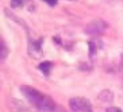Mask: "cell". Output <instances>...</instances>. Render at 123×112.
<instances>
[{"instance_id": "52a82bcc", "label": "cell", "mask_w": 123, "mask_h": 112, "mask_svg": "<svg viewBox=\"0 0 123 112\" xmlns=\"http://www.w3.org/2000/svg\"><path fill=\"white\" fill-rule=\"evenodd\" d=\"M89 54L92 62L95 61L97 56V47L94 42H89Z\"/></svg>"}, {"instance_id": "8fae6325", "label": "cell", "mask_w": 123, "mask_h": 112, "mask_svg": "<svg viewBox=\"0 0 123 112\" xmlns=\"http://www.w3.org/2000/svg\"><path fill=\"white\" fill-rule=\"evenodd\" d=\"M44 2H46V4H48L49 5L51 6H54L57 4V1L58 0H43Z\"/></svg>"}, {"instance_id": "ba28073f", "label": "cell", "mask_w": 123, "mask_h": 112, "mask_svg": "<svg viewBox=\"0 0 123 112\" xmlns=\"http://www.w3.org/2000/svg\"><path fill=\"white\" fill-rule=\"evenodd\" d=\"M8 53H9V51H8L7 46H5L4 41H2V43H1V60L2 61H4L7 57Z\"/></svg>"}, {"instance_id": "8992f818", "label": "cell", "mask_w": 123, "mask_h": 112, "mask_svg": "<svg viewBox=\"0 0 123 112\" xmlns=\"http://www.w3.org/2000/svg\"><path fill=\"white\" fill-rule=\"evenodd\" d=\"M51 67H52V63L49 61H46V62H41V64L39 65L38 68L41 70V72L43 73L44 75H49L50 73V70H51Z\"/></svg>"}, {"instance_id": "6da1fadb", "label": "cell", "mask_w": 123, "mask_h": 112, "mask_svg": "<svg viewBox=\"0 0 123 112\" xmlns=\"http://www.w3.org/2000/svg\"><path fill=\"white\" fill-rule=\"evenodd\" d=\"M19 90L25 98L41 111L53 112L56 110V104L54 100L36 88L29 85H22L19 87Z\"/></svg>"}, {"instance_id": "3957f363", "label": "cell", "mask_w": 123, "mask_h": 112, "mask_svg": "<svg viewBox=\"0 0 123 112\" xmlns=\"http://www.w3.org/2000/svg\"><path fill=\"white\" fill-rule=\"evenodd\" d=\"M107 24L101 19H96L90 21L85 27V33L89 36H99L105 32Z\"/></svg>"}, {"instance_id": "9c48e42d", "label": "cell", "mask_w": 123, "mask_h": 112, "mask_svg": "<svg viewBox=\"0 0 123 112\" xmlns=\"http://www.w3.org/2000/svg\"><path fill=\"white\" fill-rule=\"evenodd\" d=\"M25 0H11V6L14 9L19 8L23 5Z\"/></svg>"}, {"instance_id": "277c9868", "label": "cell", "mask_w": 123, "mask_h": 112, "mask_svg": "<svg viewBox=\"0 0 123 112\" xmlns=\"http://www.w3.org/2000/svg\"><path fill=\"white\" fill-rule=\"evenodd\" d=\"M42 41L41 39L38 41H30L29 44V52L35 58H39L42 56V48H41Z\"/></svg>"}, {"instance_id": "7a4b0ae2", "label": "cell", "mask_w": 123, "mask_h": 112, "mask_svg": "<svg viewBox=\"0 0 123 112\" xmlns=\"http://www.w3.org/2000/svg\"><path fill=\"white\" fill-rule=\"evenodd\" d=\"M69 107L74 112H93V106L88 99L74 97L69 100Z\"/></svg>"}, {"instance_id": "5b68a950", "label": "cell", "mask_w": 123, "mask_h": 112, "mask_svg": "<svg viewBox=\"0 0 123 112\" xmlns=\"http://www.w3.org/2000/svg\"><path fill=\"white\" fill-rule=\"evenodd\" d=\"M98 98L100 100H102L103 102H112L113 100H114V95H113V93L111 91V90L108 89H105L102 90V91L99 93Z\"/></svg>"}, {"instance_id": "30bf717a", "label": "cell", "mask_w": 123, "mask_h": 112, "mask_svg": "<svg viewBox=\"0 0 123 112\" xmlns=\"http://www.w3.org/2000/svg\"><path fill=\"white\" fill-rule=\"evenodd\" d=\"M105 112H123L119 107H109L106 109Z\"/></svg>"}]
</instances>
